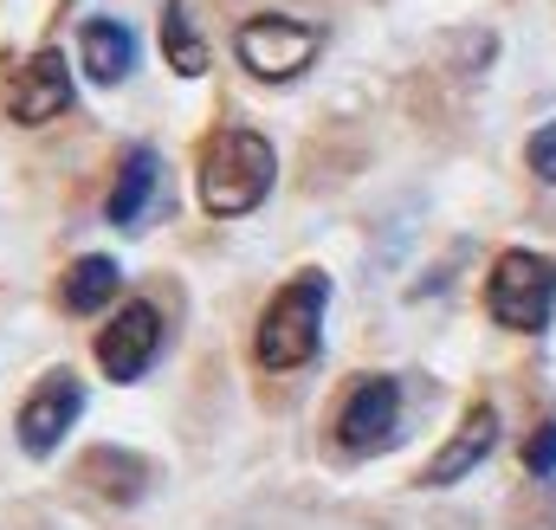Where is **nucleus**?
Segmentation results:
<instances>
[{
	"label": "nucleus",
	"instance_id": "nucleus-1",
	"mask_svg": "<svg viewBox=\"0 0 556 530\" xmlns=\"http://www.w3.org/2000/svg\"><path fill=\"white\" fill-rule=\"evenodd\" d=\"M273 181H278V149L260 130H247V124L220 130L201 149V201H207V214H220V220L253 214V207L273 194Z\"/></svg>",
	"mask_w": 556,
	"mask_h": 530
},
{
	"label": "nucleus",
	"instance_id": "nucleus-2",
	"mask_svg": "<svg viewBox=\"0 0 556 530\" xmlns=\"http://www.w3.org/2000/svg\"><path fill=\"white\" fill-rule=\"evenodd\" d=\"M324 311H330V278L324 272H298L273 304H266V317L253 330L260 369H273V376L304 369L317 356V343H324Z\"/></svg>",
	"mask_w": 556,
	"mask_h": 530
},
{
	"label": "nucleus",
	"instance_id": "nucleus-3",
	"mask_svg": "<svg viewBox=\"0 0 556 530\" xmlns=\"http://www.w3.org/2000/svg\"><path fill=\"white\" fill-rule=\"evenodd\" d=\"M485 311L498 330H518V337H538L556 317V260L551 253H531V247H511L492 260L485 278Z\"/></svg>",
	"mask_w": 556,
	"mask_h": 530
},
{
	"label": "nucleus",
	"instance_id": "nucleus-4",
	"mask_svg": "<svg viewBox=\"0 0 556 530\" xmlns=\"http://www.w3.org/2000/svg\"><path fill=\"white\" fill-rule=\"evenodd\" d=\"M317 46H324V33H317L311 20H291V13H253V20L233 33L240 65H247L253 78H266V85L298 78V72L317 59Z\"/></svg>",
	"mask_w": 556,
	"mask_h": 530
},
{
	"label": "nucleus",
	"instance_id": "nucleus-5",
	"mask_svg": "<svg viewBox=\"0 0 556 530\" xmlns=\"http://www.w3.org/2000/svg\"><path fill=\"white\" fill-rule=\"evenodd\" d=\"M395 427H402V382L395 376H356L343 395V414H337V446L376 453L395 440Z\"/></svg>",
	"mask_w": 556,
	"mask_h": 530
},
{
	"label": "nucleus",
	"instance_id": "nucleus-6",
	"mask_svg": "<svg viewBox=\"0 0 556 530\" xmlns=\"http://www.w3.org/2000/svg\"><path fill=\"white\" fill-rule=\"evenodd\" d=\"M85 414V382L72 376V369H52V376H39V389L20 401V446L33 453V459H46L65 433H72V420Z\"/></svg>",
	"mask_w": 556,
	"mask_h": 530
},
{
	"label": "nucleus",
	"instance_id": "nucleus-7",
	"mask_svg": "<svg viewBox=\"0 0 556 530\" xmlns=\"http://www.w3.org/2000/svg\"><path fill=\"white\" fill-rule=\"evenodd\" d=\"M7 111H13V124H26V130L65 117V111H72V65H65V52H52V46L33 52V59L13 72V85H7Z\"/></svg>",
	"mask_w": 556,
	"mask_h": 530
},
{
	"label": "nucleus",
	"instance_id": "nucleus-8",
	"mask_svg": "<svg viewBox=\"0 0 556 530\" xmlns=\"http://www.w3.org/2000/svg\"><path fill=\"white\" fill-rule=\"evenodd\" d=\"M155 350H162V311L142 304V298H130V304L104 324V337H98V369H104L111 382H137L142 369L155 363Z\"/></svg>",
	"mask_w": 556,
	"mask_h": 530
},
{
	"label": "nucleus",
	"instance_id": "nucleus-9",
	"mask_svg": "<svg viewBox=\"0 0 556 530\" xmlns=\"http://www.w3.org/2000/svg\"><path fill=\"white\" fill-rule=\"evenodd\" d=\"M498 446V407L492 401H472L466 407V420L453 427V440L433 453V466H427V485H459L472 466H485V453Z\"/></svg>",
	"mask_w": 556,
	"mask_h": 530
},
{
	"label": "nucleus",
	"instance_id": "nucleus-10",
	"mask_svg": "<svg viewBox=\"0 0 556 530\" xmlns=\"http://www.w3.org/2000/svg\"><path fill=\"white\" fill-rule=\"evenodd\" d=\"M78 59H85V78L91 85H124L137 72V33L124 20H85L78 26Z\"/></svg>",
	"mask_w": 556,
	"mask_h": 530
},
{
	"label": "nucleus",
	"instance_id": "nucleus-11",
	"mask_svg": "<svg viewBox=\"0 0 556 530\" xmlns=\"http://www.w3.org/2000/svg\"><path fill=\"white\" fill-rule=\"evenodd\" d=\"M155 194H162V155L155 149H130L124 155V175H117V188L104 201V220L111 227H142V214H149Z\"/></svg>",
	"mask_w": 556,
	"mask_h": 530
},
{
	"label": "nucleus",
	"instance_id": "nucleus-12",
	"mask_svg": "<svg viewBox=\"0 0 556 530\" xmlns=\"http://www.w3.org/2000/svg\"><path fill=\"white\" fill-rule=\"evenodd\" d=\"M117 285H124V272L117 260H104V253H85V260H72L65 272V304L85 317V311H104L111 298H117Z\"/></svg>",
	"mask_w": 556,
	"mask_h": 530
},
{
	"label": "nucleus",
	"instance_id": "nucleus-13",
	"mask_svg": "<svg viewBox=\"0 0 556 530\" xmlns=\"http://www.w3.org/2000/svg\"><path fill=\"white\" fill-rule=\"evenodd\" d=\"M162 59H168L181 78H201V72H207V46H201V33H194V20H188L181 0L162 7Z\"/></svg>",
	"mask_w": 556,
	"mask_h": 530
},
{
	"label": "nucleus",
	"instance_id": "nucleus-14",
	"mask_svg": "<svg viewBox=\"0 0 556 530\" xmlns=\"http://www.w3.org/2000/svg\"><path fill=\"white\" fill-rule=\"evenodd\" d=\"M525 155H531V168L556 188V124H544V130L531 136V149H525Z\"/></svg>",
	"mask_w": 556,
	"mask_h": 530
},
{
	"label": "nucleus",
	"instance_id": "nucleus-15",
	"mask_svg": "<svg viewBox=\"0 0 556 530\" xmlns=\"http://www.w3.org/2000/svg\"><path fill=\"white\" fill-rule=\"evenodd\" d=\"M525 466H531V472H556V420L531 433V446H525Z\"/></svg>",
	"mask_w": 556,
	"mask_h": 530
}]
</instances>
